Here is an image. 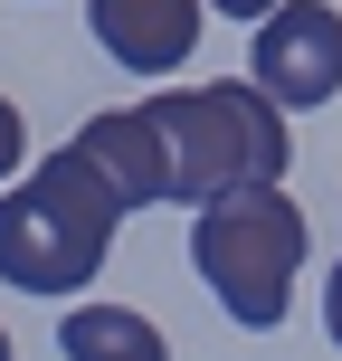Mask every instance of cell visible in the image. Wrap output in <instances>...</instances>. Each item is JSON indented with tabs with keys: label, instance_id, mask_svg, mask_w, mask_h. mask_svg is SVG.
<instances>
[{
	"label": "cell",
	"instance_id": "6da1fadb",
	"mask_svg": "<svg viewBox=\"0 0 342 361\" xmlns=\"http://www.w3.org/2000/svg\"><path fill=\"white\" fill-rule=\"evenodd\" d=\"M114 228H124V190L76 143H57L48 162L0 200V276H10L19 295H76L105 267Z\"/></svg>",
	"mask_w": 342,
	"mask_h": 361
},
{
	"label": "cell",
	"instance_id": "7a4b0ae2",
	"mask_svg": "<svg viewBox=\"0 0 342 361\" xmlns=\"http://www.w3.org/2000/svg\"><path fill=\"white\" fill-rule=\"evenodd\" d=\"M152 124L171 143V200H190V209L248 190V180H286V162H295V133H286V114H276V95L257 76L152 95Z\"/></svg>",
	"mask_w": 342,
	"mask_h": 361
},
{
	"label": "cell",
	"instance_id": "3957f363",
	"mask_svg": "<svg viewBox=\"0 0 342 361\" xmlns=\"http://www.w3.org/2000/svg\"><path fill=\"white\" fill-rule=\"evenodd\" d=\"M190 267L209 276V295L228 305V324L276 333L295 305V276H305V209H295L276 180H248V190L209 200L190 219Z\"/></svg>",
	"mask_w": 342,
	"mask_h": 361
},
{
	"label": "cell",
	"instance_id": "277c9868",
	"mask_svg": "<svg viewBox=\"0 0 342 361\" xmlns=\"http://www.w3.org/2000/svg\"><path fill=\"white\" fill-rule=\"evenodd\" d=\"M248 76L276 105H333L342 95V10L333 0H276V10L257 19Z\"/></svg>",
	"mask_w": 342,
	"mask_h": 361
},
{
	"label": "cell",
	"instance_id": "5b68a950",
	"mask_svg": "<svg viewBox=\"0 0 342 361\" xmlns=\"http://www.w3.org/2000/svg\"><path fill=\"white\" fill-rule=\"evenodd\" d=\"M200 19H209V0H86L95 48L133 76H171L200 48Z\"/></svg>",
	"mask_w": 342,
	"mask_h": 361
},
{
	"label": "cell",
	"instance_id": "8992f818",
	"mask_svg": "<svg viewBox=\"0 0 342 361\" xmlns=\"http://www.w3.org/2000/svg\"><path fill=\"white\" fill-rule=\"evenodd\" d=\"M76 152L124 190V209L171 200V143H162V124H152V105H133V114H86V124H76Z\"/></svg>",
	"mask_w": 342,
	"mask_h": 361
},
{
	"label": "cell",
	"instance_id": "52a82bcc",
	"mask_svg": "<svg viewBox=\"0 0 342 361\" xmlns=\"http://www.w3.org/2000/svg\"><path fill=\"white\" fill-rule=\"evenodd\" d=\"M57 352H76V361H171L162 324L133 314V305H76L57 324Z\"/></svg>",
	"mask_w": 342,
	"mask_h": 361
},
{
	"label": "cell",
	"instance_id": "ba28073f",
	"mask_svg": "<svg viewBox=\"0 0 342 361\" xmlns=\"http://www.w3.org/2000/svg\"><path fill=\"white\" fill-rule=\"evenodd\" d=\"M19 152H29V133H19V105H10V95H0V180L19 171Z\"/></svg>",
	"mask_w": 342,
	"mask_h": 361
},
{
	"label": "cell",
	"instance_id": "9c48e42d",
	"mask_svg": "<svg viewBox=\"0 0 342 361\" xmlns=\"http://www.w3.org/2000/svg\"><path fill=\"white\" fill-rule=\"evenodd\" d=\"M324 333H333V352H342V257H333V276H324Z\"/></svg>",
	"mask_w": 342,
	"mask_h": 361
},
{
	"label": "cell",
	"instance_id": "30bf717a",
	"mask_svg": "<svg viewBox=\"0 0 342 361\" xmlns=\"http://www.w3.org/2000/svg\"><path fill=\"white\" fill-rule=\"evenodd\" d=\"M209 10H219V19H248V29H257V19H267L276 0H209Z\"/></svg>",
	"mask_w": 342,
	"mask_h": 361
},
{
	"label": "cell",
	"instance_id": "8fae6325",
	"mask_svg": "<svg viewBox=\"0 0 342 361\" xmlns=\"http://www.w3.org/2000/svg\"><path fill=\"white\" fill-rule=\"evenodd\" d=\"M0 361H10V333H0Z\"/></svg>",
	"mask_w": 342,
	"mask_h": 361
}]
</instances>
